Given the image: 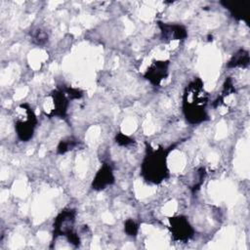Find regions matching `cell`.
Returning a JSON list of instances; mask_svg holds the SVG:
<instances>
[{
  "instance_id": "cell-1",
  "label": "cell",
  "mask_w": 250,
  "mask_h": 250,
  "mask_svg": "<svg viewBox=\"0 0 250 250\" xmlns=\"http://www.w3.org/2000/svg\"><path fill=\"white\" fill-rule=\"evenodd\" d=\"M208 95L200 78L192 80L185 89L183 95V111L189 124H200L208 119L206 105Z\"/></svg>"
},
{
  "instance_id": "cell-2",
  "label": "cell",
  "mask_w": 250,
  "mask_h": 250,
  "mask_svg": "<svg viewBox=\"0 0 250 250\" xmlns=\"http://www.w3.org/2000/svg\"><path fill=\"white\" fill-rule=\"evenodd\" d=\"M172 148H152L146 145V155L141 165V176L149 184H160L168 177L167 156Z\"/></svg>"
},
{
  "instance_id": "cell-3",
  "label": "cell",
  "mask_w": 250,
  "mask_h": 250,
  "mask_svg": "<svg viewBox=\"0 0 250 250\" xmlns=\"http://www.w3.org/2000/svg\"><path fill=\"white\" fill-rule=\"evenodd\" d=\"M76 211L72 208L62 210L54 220L53 224V238L64 236L69 243L75 247L79 246L80 238L74 229Z\"/></svg>"
},
{
  "instance_id": "cell-4",
  "label": "cell",
  "mask_w": 250,
  "mask_h": 250,
  "mask_svg": "<svg viewBox=\"0 0 250 250\" xmlns=\"http://www.w3.org/2000/svg\"><path fill=\"white\" fill-rule=\"evenodd\" d=\"M21 106L24 111V117L21 115L15 118V131L20 141L28 142L34 135L38 121L33 109L28 104H21Z\"/></svg>"
},
{
  "instance_id": "cell-5",
  "label": "cell",
  "mask_w": 250,
  "mask_h": 250,
  "mask_svg": "<svg viewBox=\"0 0 250 250\" xmlns=\"http://www.w3.org/2000/svg\"><path fill=\"white\" fill-rule=\"evenodd\" d=\"M169 229L174 240L187 242L193 236L194 229L189 224L187 217L182 215L171 217L169 218Z\"/></svg>"
},
{
  "instance_id": "cell-6",
  "label": "cell",
  "mask_w": 250,
  "mask_h": 250,
  "mask_svg": "<svg viewBox=\"0 0 250 250\" xmlns=\"http://www.w3.org/2000/svg\"><path fill=\"white\" fill-rule=\"evenodd\" d=\"M169 61H153L144 73V77L152 85L158 86L168 76Z\"/></svg>"
},
{
  "instance_id": "cell-7",
  "label": "cell",
  "mask_w": 250,
  "mask_h": 250,
  "mask_svg": "<svg viewBox=\"0 0 250 250\" xmlns=\"http://www.w3.org/2000/svg\"><path fill=\"white\" fill-rule=\"evenodd\" d=\"M53 102V109L48 114L50 117H60L64 118L67 113V108L69 104V98L63 91V89H57L51 92L49 95Z\"/></svg>"
},
{
  "instance_id": "cell-8",
  "label": "cell",
  "mask_w": 250,
  "mask_h": 250,
  "mask_svg": "<svg viewBox=\"0 0 250 250\" xmlns=\"http://www.w3.org/2000/svg\"><path fill=\"white\" fill-rule=\"evenodd\" d=\"M160 28L161 39L164 41L172 40H184L188 36V30L186 26L178 23H167L162 21H157Z\"/></svg>"
},
{
  "instance_id": "cell-9",
  "label": "cell",
  "mask_w": 250,
  "mask_h": 250,
  "mask_svg": "<svg viewBox=\"0 0 250 250\" xmlns=\"http://www.w3.org/2000/svg\"><path fill=\"white\" fill-rule=\"evenodd\" d=\"M113 183L114 175L112 167L108 163H104L93 179L92 188L95 190H103Z\"/></svg>"
},
{
  "instance_id": "cell-10",
  "label": "cell",
  "mask_w": 250,
  "mask_h": 250,
  "mask_svg": "<svg viewBox=\"0 0 250 250\" xmlns=\"http://www.w3.org/2000/svg\"><path fill=\"white\" fill-rule=\"evenodd\" d=\"M249 64V53L247 50L239 49L229 61L227 66L233 67H246Z\"/></svg>"
},
{
  "instance_id": "cell-11",
  "label": "cell",
  "mask_w": 250,
  "mask_h": 250,
  "mask_svg": "<svg viewBox=\"0 0 250 250\" xmlns=\"http://www.w3.org/2000/svg\"><path fill=\"white\" fill-rule=\"evenodd\" d=\"M78 140L74 139V138H66L64 140H62L58 146V153L60 154H63L71 149H73L77 145H78Z\"/></svg>"
},
{
  "instance_id": "cell-12",
  "label": "cell",
  "mask_w": 250,
  "mask_h": 250,
  "mask_svg": "<svg viewBox=\"0 0 250 250\" xmlns=\"http://www.w3.org/2000/svg\"><path fill=\"white\" fill-rule=\"evenodd\" d=\"M31 40L35 45H43L48 41V34L41 29H36L31 34Z\"/></svg>"
},
{
  "instance_id": "cell-13",
  "label": "cell",
  "mask_w": 250,
  "mask_h": 250,
  "mask_svg": "<svg viewBox=\"0 0 250 250\" xmlns=\"http://www.w3.org/2000/svg\"><path fill=\"white\" fill-rule=\"evenodd\" d=\"M124 229H125V232L130 235V236H136L137 233H138V225L136 224L135 221L131 220V219H128L125 224H124Z\"/></svg>"
},
{
  "instance_id": "cell-14",
  "label": "cell",
  "mask_w": 250,
  "mask_h": 250,
  "mask_svg": "<svg viewBox=\"0 0 250 250\" xmlns=\"http://www.w3.org/2000/svg\"><path fill=\"white\" fill-rule=\"evenodd\" d=\"M63 91L65 92V94L67 95V97L71 100H75V99H80L83 96V92L77 88H64Z\"/></svg>"
},
{
  "instance_id": "cell-15",
  "label": "cell",
  "mask_w": 250,
  "mask_h": 250,
  "mask_svg": "<svg viewBox=\"0 0 250 250\" xmlns=\"http://www.w3.org/2000/svg\"><path fill=\"white\" fill-rule=\"evenodd\" d=\"M115 142L119 145V146H129L131 144L134 143V140L129 138L128 136L122 134V133H118L115 137Z\"/></svg>"
}]
</instances>
